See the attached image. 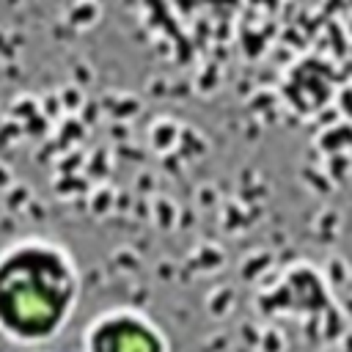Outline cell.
<instances>
[{"mask_svg":"<svg viewBox=\"0 0 352 352\" xmlns=\"http://www.w3.org/2000/svg\"><path fill=\"white\" fill-rule=\"evenodd\" d=\"M82 275L72 250L50 236L28 234L0 248V338L41 349L74 319Z\"/></svg>","mask_w":352,"mask_h":352,"instance_id":"cell-1","label":"cell"},{"mask_svg":"<svg viewBox=\"0 0 352 352\" xmlns=\"http://www.w3.org/2000/svg\"><path fill=\"white\" fill-rule=\"evenodd\" d=\"M80 352H170V341L146 311L113 305L88 319Z\"/></svg>","mask_w":352,"mask_h":352,"instance_id":"cell-2","label":"cell"},{"mask_svg":"<svg viewBox=\"0 0 352 352\" xmlns=\"http://www.w3.org/2000/svg\"><path fill=\"white\" fill-rule=\"evenodd\" d=\"M25 352H47V349H25Z\"/></svg>","mask_w":352,"mask_h":352,"instance_id":"cell-3","label":"cell"}]
</instances>
